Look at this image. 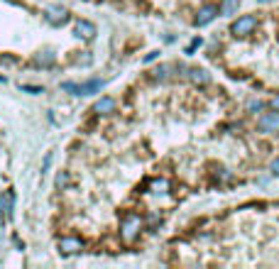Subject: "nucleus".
<instances>
[{
	"instance_id": "obj_6",
	"label": "nucleus",
	"mask_w": 279,
	"mask_h": 269,
	"mask_svg": "<svg viewBox=\"0 0 279 269\" xmlns=\"http://www.w3.org/2000/svg\"><path fill=\"white\" fill-rule=\"evenodd\" d=\"M73 32H76V37H78V39L91 42V39L96 37V25H93V22H88V20H78V22H76V27H73Z\"/></svg>"
},
{
	"instance_id": "obj_9",
	"label": "nucleus",
	"mask_w": 279,
	"mask_h": 269,
	"mask_svg": "<svg viewBox=\"0 0 279 269\" xmlns=\"http://www.w3.org/2000/svg\"><path fill=\"white\" fill-rule=\"evenodd\" d=\"M103 86H105V81H98V78L86 81V83H78V93H76V96H91V93H98Z\"/></svg>"
},
{
	"instance_id": "obj_12",
	"label": "nucleus",
	"mask_w": 279,
	"mask_h": 269,
	"mask_svg": "<svg viewBox=\"0 0 279 269\" xmlns=\"http://www.w3.org/2000/svg\"><path fill=\"white\" fill-rule=\"evenodd\" d=\"M238 5H240V0H223V2H220V7H218V12H220V15H225V17H230V15H235Z\"/></svg>"
},
{
	"instance_id": "obj_14",
	"label": "nucleus",
	"mask_w": 279,
	"mask_h": 269,
	"mask_svg": "<svg viewBox=\"0 0 279 269\" xmlns=\"http://www.w3.org/2000/svg\"><path fill=\"white\" fill-rule=\"evenodd\" d=\"M35 64H37V67H52V64H54V54L47 52V57H37Z\"/></svg>"
},
{
	"instance_id": "obj_10",
	"label": "nucleus",
	"mask_w": 279,
	"mask_h": 269,
	"mask_svg": "<svg viewBox=\"0 0 279 269\" xmlns=\"http://www.w3.org/2000/svg\"><path fill=\"white\" fill-rule=\"evenodd\" d=\"M189 81L196 86H206V83H210V76L204 68H189Z\"/></svg>"
},
{
	"instance_id": "obj_15",
	"label": "nucleus",
	"mask_w": 279,
	"mask_h": 269,
	"mask_svg": "<svg viewBox=\"0 0 279 269\" xmlns=\"http://www.w3.org/2000/svg\"><path fill=\"white\" fill-rule=\"evenodd\" d=\"M22 91H27V93H32V96H37V93H44L42 88H37V86H20Z\"/></svg>"
},
{
	"instance_id": "obj_18",
	"label": "nucleus",
	"mask_w": 279,
	"mask_h": 269,
	"mask_svg": "<svg viewBox=\"0 0 279 269\" xmlns=\"http://www.w3.org/2000/svg\"><path fill=\"white\" fill-rule=\"evenodd\" d=\"M67 184H69V176L67 174H59L57 176V186H67Z\"/></svg>"
},
{
	"instance_id": "obj_19",
	"label": "nucleus",
	"mask_w": 279,
	"mask_h": 269,
	"mask_svg": "<svg viewBox=\"0 0 279 269\" xmlns=\"http://www.w3.org/2000/svg\"><path fill=\"white\" fill-rule=\"evenodd\" d=\"M270 169H272V174H275V176H279V157L272 162V164H270Z\"/></svg>"
},
{
	"instance_id": "obj_4",
	"label": "nucleus",
	"mask_w": 279,
	"mask_h": 269,
	"mask_svg": "<svg viewBox=\"0 0 279 269\" xmlns=\"http://www.w3.org/2000/svg\"><path fill=\"white\" fill-rule=\"evenodd\" d=\"M57 247H59V252L62 255H78L81 250H83V240H78V237H62L59 242H57Z\"/></svg>"
},
{
	"instance_id": "obj_2",
	"label": "nucleus",
	"mask_w": 279,
	"mask_h": 269,
	"mask_svg": "<svg viewBox=\"0 0 279 269\" xmlns=\"http://www.w3.org/2000/svg\"><path fill=\"white\" fill-rule=\"evenodd\" d=\"M140 228H142V218H140V215H135V213L125 215V218H123V225H120L123 240H133L140 233Z\"/></svg>"
},
{
	"instance_id": "obj_22",
	"label": "nucleus",
	"mask_w": 279,
	"mask_h": 269,
	"mask_svg": "<svg viewBox=\"0 0 279 269\" xmlns=\"http://www.w3.org/2000/svg\"><path fill=\"white\" fill-rule=\"evenodd\" d=\"M0 83H5V76H0Z\"/></svg>"
},
{
	"instance_id": "obj_5",
	"label": "nucleus",
	"mask_w": 279,
	"mask_h": 269,
	"mask_svg": "<svg viewBox=\"0 0 279 269\" xmlns=\"http://www.w3.org/2000/svg\"><path fill=\"white\" fill-rule=\"evenodd\" d=\"M44 17H47V22H49V25H54V27H59V25L69 22V12H67L64 7H47Z\"/></svg>"
},
{
	"instance_id": "obj_23",
	"label": "nucleus",
	"mask_w": 279,
	"mask_h": 269,
	"mask_svg": "<svg viewBox=\"0 0 279 269\" xmlns=\"http://www.w3.org/2000/svg\"><path fill=\"white\" fill-rule=\"evenodd\" d=\"M260 2H272V0H260Z\"/></svg>"
},
{
	"instance_id": "obj_3",
	"label": "nucleus",
	"mask_w": 279,
	"mask_h": 269,
	"mask_svg": "<svg viewBox=\"0 0 279 269\" xmlns=\"http://www.w3.org/2000/svg\"><path fill=\"white\" fill-rule=\"evenodd\" d=\"M257 128H260V133H277L279 130V110H275V113H265L260 120H257Z\"/></svg>"
},
{
	"instance_id": "obj_8",
	"label": "nucleus",
	"mask_w": 279,
	"mask_h": 269,
	"mask_svg": "<svg viewBox=\"0 0 279 269\" xmlns=\"http://www.w3.org/2000/svg\"><path fill=\"white\" fill-rule=\"evenodd\" d=\"M215 15H218V7H215V5H204V7L199 10V15H196V27H204V25H209Z\"/></svg>"
},
{
	"instance_id": "obj_21",
	"label": "nucleus",
	"mask_w": 279,
	"mask_h": 269,
	"mask_svg": "<svg viewBox=\"0 0 279 269\" xmlns=\"http://www.w3.org/2000/svg\"><path fill=\"white\" fill-rule=\"evenodd\" d=\"M157 54H159V52H149V54L144 57V62H154V59H157Z\"/></svg>"
},
{
	"instance_id": "obj_13",
	"label": "nucleus",
	"mask_w": 279,
	"mask_h": 269,
	"mask_svg": "<svg viewBox=\"0 0 279 269\" xmlns=\"http://www.w3.org/2000/svg\"><path fill=\"white\" fill-rule=\"evenodd\" d=\"M154 194H164L167 189H169V181L167 179H157V181H152V186H149Z\"/></svg>"
},
{
	"instance_id": "obj_16",
	"label": "nucleus",
	"mask_w": 279,
	"mask_h": 269,
	"mask_svg": "<svg viewBox=\"0 0 279 269\" xmlns=\"http://www.w3.org/2000/svg\"><path fill=\"white\" fill-rule=\"evenodd\" d=\"M201 42H204V39H201V37H196V39H194V42L189 44V49H186V54H191V52H194L196 47H201Z\"/></svg>"
},
{
	"instance_id": "obj_20",
	"label": "nucleus",
	"mask_w": 279,
	"mask_h": 269,
	"mask_svg": "<svg viewBox=\"0 0 279 269\" xmlns=\"http://www.w3.org/2000/svg\"><path fill=\"white\" fill-rule=\"evenodd\" d=\"M270 108H272V110H279V93L272 98V101H270Z\"/></svg>"
},
{
	"instance_id": "obj_17",
	"label": "nucleus",
	"mask_w": 279,
	"mask_h": 269,
	"mask_svg": "<svg viewBox=\"0 0 279 269\" xmlns=\"http://www.w3.org/2000/svg\"><path fill=\"white\" fill-rule=\"evenodd\" d=\"M247 108H250V110H262V101H250Z\"/></svg>"
},
{
	"instance_id": "obj_1",
	"label": "nucleus",
	"mask_w": 279,
	"mask_h": 269,
	"mask_svg": "<svg viewBox=\"0 0 279 269\" xmlns=\"http://www.w3.org/2000/svg\"><path fill=\"white\" fill-rule=\"evenodd\" d=\"M255 27H257V17H255V15H243V17H238V20L230 25V32H233L235 37H247V34H252Z\"/></svg>"
},
{
	"instance_id": "obj_11",
	"label": "nucleus",
	"mask_w": 279,
	"mask_h": 269,
	"mask_svg": "<svg viewBox=\"0 0 279 269\" xmlns=\"http://www.w3.org/2000/svg\"><path fill=\"white\" fill-rule=\"evenodd\" d=\"M12 201H15V194L12 191H5L0 196V215H10L12 213Z\"/></svg>"
},
{
	"instance_id": "obj_7",
	"label": "nucleus",
	"mask_w": 279,
	"mask_h": 269,
	"mask_svg": "<svg viewBox=\"0 0 279 269\" xmlns=\"http://www.w3.org/2000/svg\"><path fill=\"white\" fill-rule=\"evenodd\" d=\"M115 98H110V96H103L96 105H93V113H98V115H110L113 110H115Z\"/></svg>"
}]
</instances>
